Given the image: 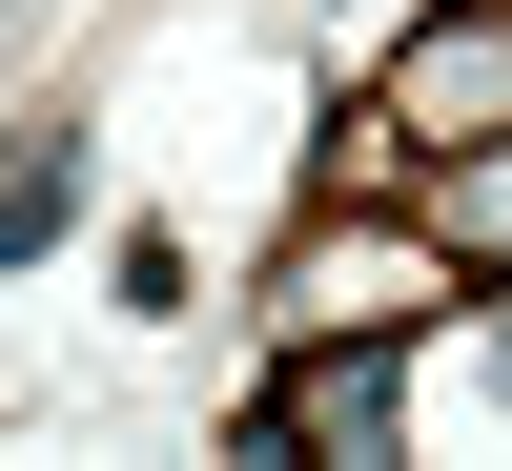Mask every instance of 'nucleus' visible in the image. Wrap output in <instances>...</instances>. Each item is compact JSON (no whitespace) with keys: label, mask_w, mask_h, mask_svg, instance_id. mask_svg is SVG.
<instances>
[{"label":"nucleus","mask_w":512,"mask_h":471,"mask_svg":"<svg viewBox=\"0 0 512 471\" xmlns=\"http://www.w3.org/2000/svg\"><path fill=\"white\" fill-rule=\"evenodd\" d=\"M62 205H82V144H62V123H41V144L0 164V246H41V226H62Z\"/></svg>","instance_id":"obj_2"},{"label":"nucleus","mask_w":512,"mask_h":471,"mask_svg":"<svg viewBox=\"0 0 512 471\" xmlns=\"http://www.w3.org/2000/svg\"><path fill=\"white\" fill-rule=\"evenodd\" d=\"M472 226H492V246H512V164H472Z\"/></svg>","instance_id":"obj_3"},{"label":"nucleus","mask_w":512,"mask_h":471,"mask_svg":"<svg viewBox=\"0 0 512 471\" xmlns=\"http://www.w3.org/2000/svg\"><path fill=\"white\" fill-rule=\"evenodd\" d=\"M512 103V41L472 21V41H431V62H410V123H431V144H472V123Z\"/></svg>","instance_id":"obj_1"}]
</instances>
